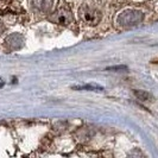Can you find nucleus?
Instances as JSON below:
<instances>
[{
  "instance_id": "f257e3e1",
  "label": "nucleus",
  "mask_w": 158,
  "mask_h": 158,
  "mask_svg": "<svg viewBox=\"0 0 158 158\" xmlns=\"http://www.w3.org/2000/svg\"><path fill=\"white\" fill-rule=\"evenodd\" d=\"M79 16L83 23L88 24V25H96L101 19V12L95 6L94 2L86 1L80 7Z\"/></svg>"
},
{
  "instance_id": "f03ea898",
  "label": "nucleus",
  "mask_w": 158,
  "mask_h": 158,
  "mask_svg": "<svg viewBox=\"0 0 158 158\" xmlns=\"http://www.w3.org/2000/svg\"><path fill=\"white\" fill-rule=\"evenodd\" d=\"M144 19V13L138 10H126L121 12L118 16L117 22L120 26L124 27H130V26H135L140 24Z\"/></svg>"
},
{
  "instance_id": "7ed1b4c3",
  "label": "nucleus",
  "mask_w": 158,
  "mask_h": 158,
  "mask_svg": "<svg viewBox=\"0 0 158 158\" xmlns=\"http://www.w3.org/2000/svg\"><path fill=\"white\" fill-rule=\"evenodd\" d=\"M52 22L65 26V25H68L71 22V13L68 10H65V8H61V10H58L54 15Z\"/></svg>"
},
{
  "instance_id": "20e7f679",
  "label": "nucleus",
  "mask_w": 158,
  "mask_h": 158,
  "mask_svg": "<svg viewBox=\"0 0 158 158\" xmlns=\"http://www.w3.org/2000/svg\"><path fill=\"white\" fill-rule=\"evenodd\" d=\"M54 0H30V6L36 12H48L52 7Z\"/></svg>"
},
{
  "instance_id": "39448f33",
  "label": "nucleus",
  "mask_w": 158,
  "mask_h": 158,
  "mask_svg": "<svg viewBox=\"0 0 158 158\" xmlns=\"http://www.w3.org/2000/svg\"><path fill=\"white\" fill-rule=\"evenodd\" d=\"M135 95L140 100V101H151L153 99V96L145 90H135Z\"/></svg>"
},
{
  "instance_id": "423d86ee",
  "label": "nucleus",
  "mask_w": 158,
  "mask_h": 158,
  "mask_svg": "<svg viewBox=\"0 0 158 158\" xmlns=\"http://www.w3.org/2000/svg\"><path fill=\"white\" fill-rule=\"evenodd\" d=\"M73 89H76V90H102L103 87L98 86V85H86V86H76V87H73Z\"/></svg>"
},
{
  "instance_id": "0eeeda50",
  "label": "nucleus",
  "mask_w": 158,
  "mask_h": 158,
  "mask_svg": "<svg viewBox=\"0 0 158 158\" xmlns=\"http://www.w3.org/2000/svg\"><path fill=\"white\" fill-rule=\"evenodd\" d=\"M127 68L126 67H123V65H120V67H112V68H108V70H126Z\"/></svg>"
}]
</instances>
